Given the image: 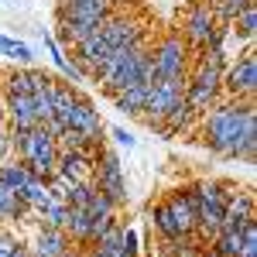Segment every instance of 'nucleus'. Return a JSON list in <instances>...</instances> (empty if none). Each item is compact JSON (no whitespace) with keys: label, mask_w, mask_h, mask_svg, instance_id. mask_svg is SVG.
Here are the masks:
<instances>
[{"label":"nucleus","mask_w":257,"mask_h":257,"mask_svg":"<svg viewBox=\"0 0 257 257\" xmlns=\"http://www.w3.org/2000/svg\"><path fill=\"white\" fill-rule=\"evenodd\" d=\"M202 141L223 158H254L257 151V113L250 99L213 103L202 120Z\"/></svg>","instance_id":"nucleus-1"},{"label":"nucleus","mask_w":257,"mask_h":257,"mask_svg":"<svg viewBox=\"0 0 257 257\" xmlns=\"http://www.w3.org/2000/svg\"><path fill=\"white\" fill-rule=\"evenodd\" d=\"M93 79H99V86L117 96L131 86H151L155 82V69H151V48L148 41L141 45H127V48H113L106 62L93 72Z\"/></svg>","instance_id":"nucleus-2"},{"label":"nucleus","mask_w":257,"mask_h":257,"mask_svg":"<svg viewBox=\"0 0 257 257\" xmlns=\"http://www.w3.org/2000/svg\"><path fill=\"white\" fill-rule=\"evenodd\" d=\"M18 158L28 165V172L35 178H52L55 175V158H59V141L45 123H38V127L28 131V141H24Z\"/></svg>","instance_id":"nucleus-3"},{"label":"nucleus","mask_w":257,"mask_h":257,"mask_svg":"<svg viewBox=\"0 0 257 257\" xmlns=\"http://www.w3.org/2000/svg\"><path fill=\"white\" fill-rule=\"evenodd\" d=\"M189 52L192 48L182 41V35H165L151 48L155 79H185V72H189Z\"/></svg>","instance_id":"nucleus-4"},{"label":"nucleus","mask_w":257,"mask_h":257,"mask_svg":"<svg viewBox=\"0 0 257 257\" xmlns=\"http://www.w3.org/2000/svg\"><path fill=\"white\" fill-rule=\"evenodd\" d=\"M182 99H185V79H155L151 89H148V99H144L141 117L148 120L151 127H158Z\"/></svg>","instance_id":"nucleus-5"},{"label":"nucleus","mask_w":257,"mask_h":257,"mask_svg":"<svg viewBox=\"0 0 257 257\" xmlns=\"http://www.w3.org/2000/svg\"><path fill=\"white\" fill-rule=\"evenodd\" d=\"M93 185L113 199V206H123L127 202V175H123V165H120L117 151H110L103 144H99L96 168H93Z\"/></svg>","instance_id":"nucleus-6"},{"label":"nucleus","mask_w":257,"mask_h":257,"mask_svg":"<svg viewBox=\"0 0 257 257\" xmlns=\"http://www.w3.org/2000/svg\"><path fill=\"white\" fill-rule=\"evenodd\" d=\"M219 31V21L213 14V7L206 4V0H196L189 11H185V18H182V41L189 45V48H206L209 41L216 38Z\"/></svg>","instance_id":"nucleus-7"},{"label":"nucleus","mask_w":257,"mask_h":257,"mask_svg":"<svg viewBox=\"0 0 257 257\" xmlns=\"http://www.w3.org/2000/svg\"><path fill=\"white\" fill-rule=\"evenodd\" d=\"M219 89H226L230 99H250L254 96V89H257V59H254L250 48H247L243 55H237V59L223 69Z\"/></svg>","instance_id":"nucleus-8"},{"label":"nucleus","mask_w":257,"mask_h":257,"mask_svg":"<svg viewBox=\"0 0 257 257\" xmlns=\"http://www.w3.org/2000/svg\"><path fill=\"white\" fill-rule=\"evenodd\" d=\"M96 155H99V148H93V151L59 148V158H55V175L65 178V182H93Z\"/></svg>","instance_id":"nucleus-9"},{"label":"nucleus","mask_w":257,"mask_h":257,"mask_svg":"<svg viewBox=\"0 0 257 257\" xmlns=\"http://www.w3.org/2000/svg\"><path fill=\"white\" fill-rule=\"evenodd\" d=\"M99 35L106 38L110 48H127V45H141V41H148L144 24L134 21V18H123V14H110V18L103 21Z\"/></svg>","instance_id":"nucleus-10"},{"label":"nucleus","mask_w":257,"mask_h":257,"mask_svg":"<svg viewBox=\"0 0 257 257\" xmlns=\"http://www.w3.org/2000/svg\"><path fill=\"white\" fill-rule=\"evenodd\" d=\"M110 14H117L113 0H59V7H55V18L89 21V24H103Z\"/></svg>","instance_id":"nucleus-11"},{"label":"nucleus","mask_w":257,"mask_h":257,"mask_svg":"<svg viewBox=\"0 0 257 257\" xmlns=\"http://www.w3.org/2000/svg\"><path fill=\"white\" fill-rule=\"evenodd\" d=\"M52 79V76H45L41 69H31V65H21V69H11L4 82H0V96H31L38 86Z\"/></svg>","instance_id":"nucleus-12"},{"label":"nucleus","mask_w":257,"mask_h":257,"mask_svg":"<svg viewBox=\"0 0 257 257\" xmlns=\"http://www.w3.org/2000/svg\"><path fill=\"white\" fill-rule=\"evenodd\" d=\"M65 127H72V131L86 134L89 141H99V134H103V117H99L96 106H93V103L79 93V99H76V103H72V110H69Z\"/></svg>","instance_id":"nucleus-13"},{"label":"nucleus","mask_w":257,"mask_h":257,"mask_svg":"<svg viewBox=\"0 0 257 257\" xmlns=\"http://www.w3.org/2000/svg\"><path fill=\"white\" fill-rule=\"evenodd\" d=\"M72 48H76L72 62H76V65L82 69V76H93V72H96L99 65L106 62V55L113 52V48L106 45V38H103L99 31H96V35H89L86 41H79V45H72Z\"/></svg>","instance_id":"nucleus-14"},{"label":"nucleus","mask_w":257,"mask_h":257,"mask_svg":"<svg viewBox=\"0 0 257 257\" xmlns=\"http://www.w3.org/2000/svg\"><path fill=\"white\" fill-rule=\"evenodd\" d=\"M0 113L7 117L11 131H31V127H38L31 96H0Z\"/></svg>","instance_id":"nucleus-15"},{"label":"nucleus","mask_w":257,"mask_h":257,"mask_svg":"<svg viewBox=\"0 0 257 257\" xmlns=\"http://www.w3.org/2000/svg\"><path fill=\"white\" fill-rule=\"evenodd\" d=\"M165 202H168V209L175 213V219L182 223V230L192 237V233H196V206H199V202H196V185H189V189H175Z\"/></svg>","instance_id":"nucleus-16"},{"label":"nucleus","mask_w":257,"mask_h":257,"mask_svg":"<svg viewBox=\"0 0 257 257\" xmlns=\"http://www.w3.org/2000/svg\"><path fill=\"white\" fill-rule=\"evenodd\" d=\"M69 247H72V240H69L65 230H59V226H41L28 254L31 257H62Z\"/></svg>","instance_id":"nucleus-17"},{"label":"nucleus","mask_w":257,"mask_h":257,"mask_svg":"<svg viewBox=\"0 0 257 257\" xmlns=\"http://www.w3.org/2000/svg\"><path fill=\"white\" fill-rule=\"evenodd\" d=\"M18 199L28 206V213H38V209H45V206H48L55 196H52L48 178H35V175H31L28 182H24V189L18 192Z\"/></svg>","instance_id":"nucleus-18"},{"label":"nucleus","mask_w":257,"mask_h":257,"mask_svg":"<svg viewBox=\"0 0 257 257\" xmlns=\"http://www.w3.org/2000/svg\"><path fill=\"white\" fill-rule=\"evenodd\" d=\"M72 243H89L93 240V216L86 213V206H69V216L62 226Z\"/></svg>","instance_id":"nucleus-19"},{"label":"nucleus","mask_w":257,"mask_h":257,"mask_svg":"<svg viewBox=\"0 0 257 257\" xmlns=\"http://www.w3.org/2000/svg\"><path fill=\"white\" fill-rule=\"evenodd\" d=\"M151 226L158 230L161 240H178V237H189L185 230H182V223L175 219V213L168 209V202H158V206H151Z\"/></svg>","instance_id":"nucleus-20"},{"label":"nucleus","mask_w":257,"mask_h":257,"mask_svg":"<svg viewBox=\"0 0 257 257\" xmlns=\"http://www.w3.org/2000/svg\"><path fill=\"white\" fill-rule=\"evenodd\" d=\"M45 48H48V55H52V62L59 65V72L65 76V79H72V82H86V76H82V69L76 65L72 59H65V52H62V45L52 35H45Z\"/></svg>","instance_id":"nucleus-21"},{"label":"nucleus","mask_w":257,"mask_h":257,"mask_svg":"<svg viewBox=\"0 0 257 257\" xmlns=\"http://www.w3.org/2000/svg\"><path fill=\"white\" fill-rule=\"evenodd\" d=\"M31 103H35V117H38V123H48L52 113H55V79H48L45 86H38V89L31 93Z\"/></svg>","instance_id":"nucleus-22"},{"label":"nucleus","mask_w":257,"mask_h":257,"mask_svg":"<svg viewBox=\"0 0 257 257\" xmlns=\"http://www.w3.org/2000/svg\"><path fill=\"white\" fill-rule=\"evenodd\" d=\"M254 31H257V4H247L237 18L230 21V38L250 41V38H254Z\"/></svg>","instance_id":"nucleus-23"},{"label":"nucleus","mask_w":257,"mask_h":257,"mask_svg":"<svg viewBox=\"0 0 257 257\" xmlns=\"http://www.w3.org/2000/svg\"><path fill=\"white\" fill-rule=\"evenodd\" d=\"M28 178H31V172H28V165H24L21 158L18 161H0V185H4V189L21 192Z\"/></svg>","instance_id":"nucleus-24"},{"label":"nucleus","mask_w":257,"mask_h":257,"mask_svg":"<svg viewBox=\"0 0 257 257\" xmlns=\"http://www.w3.org/2000/svg\"><path fill=\"white\" fill-rule=\"evenodd\" d=\"M148 89L151 86H131V89H123L113 96L120 113H131V117H141V110H144V99H148Z\"/></svg>","instance_id":"nucleus-25"},{"label":"nucleus","mask_w":257,"mask_h":257,"mask_svg":"<svg viewBox=\"0 0 257 257\" xmlns=\"http://www.w3.org/2000/svg\"><path fill=\"white\" fill-rule=\"evenodd\" d=\"M24 216H28V206L18 199V192L0 185V223H18Z\"/></svg>","instance_id":"nucleus-26"},{"label":"nucleus","mask_w":257,"mask_h":257,"mask_svg":"<svg viewBox=\"0 0 257 257\" xmlns=\"http://www.w3.org/2000/svg\"><path fill=\"white\" fill-rule=\"evenodd\" d=\"M192 120H196L192 106H189V103L182 99L175 110H172V113H168V117H165V120L158 123V131H161V134H178V131H185V127H189Z\"/></svg>","instance_id":"nucleus-27"},{"label":"nucleus","mask_w":257,"mask_h":257,"mask_svg":"<svg viewBox=\"0 0 257 257\" xmlns=\"http://www.w3.org/2000/svg\"><path fill=\"white\" fill-rule=\"evenodd\" d=\"M86 213H89L93 223H96V219L117 216V206H113V199L106 196V192H99L96 185H93V192H89V199H86Z\"/></svg>","instance_id":"nucleus-28"},{"label":"nucleus","mask_w":257,"mask_h":257,"mask_svg":"<svg viewBox=\"0 0 257 257\" xmlns=\"http://www.w3.org/2000/svg\"><path fill=\"white\" fill-rule=\"evenodd\" d=\"M206 4L213 7V14H216L219 24H230V21L237 18L247 4H254V0H206Z\"/></svg>","instance_id":"nucleus-29"},{"label":"nucleus","mask_w":257,"mask_h":257,"mask_svg":"<svg viewBox=\"0 0 257 257\" xmlns=\"http://www.w3.org/2000/svg\"><path fill=\"white\" fill-rule=\"evenodd\" d=\"M65 216H69V206L62 202V199H52L45 209H38V219H41V226H65Z\"/></svg>","instance_id":"nucleus-30"},{"label":"nucleus","mask_w":257,"mask_h":257,"mask_svg":"<svg viewBox=\"0 0 257 257\" xmlns=\"http://www.w3.org/2000/svg\"><path fill=\"white\" fill-rule=\"evenodd\" d=\"M0 52H7V59L18 62V65H31V45L24 41H14L7 35H0Z\"/></svg>","instance_id":"nucleus-31"},{"label":"nucleus","mask_w":257,"mask_h":257,"mask_svg":"<svg viewBox=\"0 0 257 257\" xmlns=\"http://www.w3.org/2000/svg\"><path fill=\"white\" fill-rule=\"evenodd\" d=\"M0 257H31V254H28V247H24L18 237L0 233Z\"/></svg>","instance_id":"nucleus-32"},{"label":"nucleus","mask_w":257,"mask_h":257,"mask_svg":"<svg viewBox=\"0 0 257 257\" xmlns=\"http://www.w3.org/2000/svg\"><path fill=\"white\" fill-rule=\"evenodd\" d=\"M120 243H123V257H141L138 230H134V226H120Z\"/></svg>","instance_id":"nucleus-33"},{"label":"nucleus","mask_w":257,"mask_h":257,"mask_svg":"<svg viewBox=\"0 0 257 257\" xmlns=\"http://www.w3.org/2000/svg\"><path fill=\"white\" fill-rule=\"evenodd\" d=\"M110 134H113V141H117L120 148H127V151H131V148L138 144V141H134V134H131V131H123V127H113Z\"/></svg>","instance_id":"nucleus-34"},{"label":"nucleus","mask_w":257,"mask_h":257,"mask_svg":"<svg viewBox=\"0 0 257 257\" xmlns=\"http://www.w3.org/2000/svg\"><path fill=\"white\" fill-rule=\"evenodd\" d=\"M7 155H11V134L0 127V161H7Z\"/></svg>","instance_id":"nucleus-35"},{"label":"nucleus","mask_w":257,"mask_h":257,"mask_svg":"<svg viewBox=\"0 0 257 257\" xmlns=\"http://www.w3.org/2000/svg\"><path fill=\"white\" fill-rule=\"evenodd\" d=\"M62 257H89V254H86V250H79V247H69Z\"/></svg>","instance_id":"nucleus-36"},{"label":"nucleus","mask_w":257,"mask_h":257,"mask_svg":"<svg viewBox=\"0 0 257 257\" xmlns=\"http://www.w3.org/2000/svg\"><path fill=\"white\" fill-rule=\"evenodd\" d=\"M202 257H223V254H216V250H213V247H209V250H206V254Z\"/></svg>","instance_id":"nucleus-37"}]
</instances>
